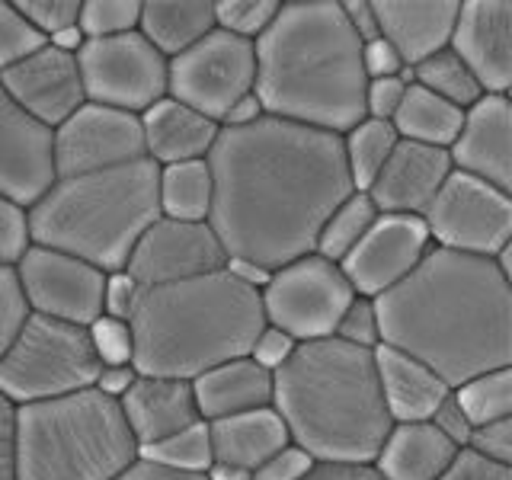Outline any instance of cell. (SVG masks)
I'll list each match as a JSON object with an SVG mask.
<instances>
[{
	"label": "cell",
	"mask_w": 512,
	"mask_h": 480,
	"mask_svg": "<svg viewBox=\"0 0 512 480\" xmlns=\"http://www.w3.org/2000/svg\"><path fill=\"white\" fill-rule=\"evenodd\" d=\"M16 480H119L138 464V442L119 400L84 388L16 407Z\"/></svg>",
	"instance_id": "cell-7"
},
{
	"label": "cell",
	"mask_w": 512,
	"mask_h": 480,
	"mask_svg": "<svg viewBox=\"0 0 512 480\" xmlns=\"http://www.w3.org/2000/svg\"><path fill=\"white\" fill-rule=\"evenodd\" d=\"M205 480H253V474L231 468V464H212V468L205 471Z\"/></svg>",
	"instance_id": "cell-60"
},
{
	"label": "cell",
	"mask_w": 512,
	"mask_h": 480,
	"mask_svg": "<svg viewBox=\"0 0 512 480\" xmlns=\"http://www.w3.org/2000/svg\"><path fill=\"white\" fill-rule=\"evenodd\" d=\"M13 269L29 314L55 317L77 327H90L103 314L106 272L77 256L29 244Z\"/></svg>",
	"instance_id": "cell-13"
},
{
	"label": "cell",
	"mask_w": 512,
	"mask_h": 480,
	"mask_svg": "<svg viewBox=\"0 0 512 480\" xmlns=\"http://www.w3.org/2000/svg\"><path fill=\"white\" fill-rule=\"evenodd\" d=\"M74 58L87 103L141 116L167 96V58L138 29L109 39H87Z\"/></svg>",
	"instance_id": "cell-10"
},
{
	"label": "cell",
	"mask_w": 512,
	"mask_h": 480,
	"mask_svg": "<svg viewBox=\"0 0 512 480\" xmlns=\"http://www.w3.org/2000/svg\"><path fill=\"white\" fill-rule=\"evenodd\" d=\"M138 372L135 365H100V372L93 378V388L109 400H122L128 388L135 384Z\"/></svg>",
	"instance_id": "cell-56"
},
{
	"label": "cell",
	"mask_w": 512,
	"mask_h": 480,
	"mask_svg": "<svg viewBox=\"0 0 512 480\" xmlns=\"http://www.w3.org/2000/svg\"><path fill=\"white\" fill-rule=\"evenodd\" d=\"M340 4H343V16H346V23L352 29V36L359 39V45H368V42L381 39L372 0H340Z\"/></svg>",
	"instance_id": "cell-54"
},
{
	"label": "cell",
	"mask_w": 512,
	"mask_h": 480,
	"mask_svg": "<svg viewBox=\"0 0 512 480\" xmlns=\"http://www.w3.org/2000/svg\"><path fill=\"white\" fill-rule=\"evenodd\" d=\"M29 247L26 212L20 205L0 199V266H13Z\"/></svg>",
	"instance_id": "cell-45"
},
{
	"label": "cell",
	"mask_w": 512,
	"mask_h": 480,
	"mask_svg": "<svg viewBox=\"0 0 512 480\" xmlns=\"http://www.w3.org/2000/svg\"><path fill=\"white\" fill-rule=\"evenodd\" d=\"M96 372L100 362L93 356L87 327L29 314L0 356V397L13 407L39 404L93 388Z\"/></svg>",
	"instance_id": "cell-8"
},
{
	"label": "cell",
	"mask_w": 512,
	"mask_h": 480,
	"mask_svg": "<svg viewBox=\"0 0 512 480\" xmlns=\"http://www.w3.org/2000/svg\"><path fill=\"white\" fill-rule=\"evenodd\" d=\"M138 461L154 464V468H164L173 474H192V477H205V471L215 464L212 455V439H208V423L199 420L189 429L176 432V436L144 445L138 448Z\"/></svg>",
	"instance_id": "cell-34"
},
{
	"label": "cell",
	"mask_w": 512,
	"mask_h": 480,
	"mask_svg": "<svg viewBox=\"0 0 512 480\" xmlns=\"http://www.w3.org/2000/svg\"><path fill=\"white\" fill-rule=\"evenodd\" d=\"M295 340L288 333H282L279 327H263L260 333H256V340L250 346V359L266 368V372H279V368L292 359V352H295Z\"/></svg>",
	"instance_id": "cell-47"
},
{
	"label": "cell",
	"mask_w": 512,
	"mask_h": 480,
	"mask_svg": "<svg viewBox=\"0 0 512 480\" xmlns=\"http://www.w3.org/2000/svg\"><path fill=\"white\" fill-rule=\"evenodd\" d=\"M439 480H512V468L509 464L480 458L471 448H458V455L452 458V464H448Z\"/></svg>",
	"instance_id": "cell-48"
},
{
	"label": "cell",
	"mask_w": 512,
	"mask_h": 480,
	"mask_svg": "<svg viewBox=\"0 0 512 480\" xmlns=\"http://www.w3.org/2000/svg\"><path fill=\"white\" fill-rule=\"evenodd\" d=\"M256 84V52L253 42L231 32L212 29L183 55L167 61V96L205 119L221 125L240 96L253 93Z\"/></svg>",
	"instance_id": "cell-12"
},
{
	"label": "cell",
	"mask_w": 512,
	"mask_h": 480,
	"mask_svg": "<svg viewBox=\"0 0 512 480\" xmlns=\"http://www.w3.org/2000/svg\"><path fill=\"white\" fill-rule=\"evenodd\" d=\"M311 464L314 458L308 452H301L298 445H285L282 452H276L253 471V480H301L311 471Z\"/></svg>",
	"instance_id": "cell-50"
},
{
	"label": "cell",
	"mask_w": 512,
	"mask_h": 480,
	"mask_svg": "<svg viewBox=\"0 0 512 480\" xmlns=\"http://www.w3.org/2000/svg\"><path fill=\"white\" fill-rule=\"evenodd\" d=\"M55 176H80L144 157L141 119L132 112L84 103L52 132Z\"/></svg>",
	"instance_id": "cell-14"
},
{
	"label": "cell",
	"mask_w": 512,
	"mask_h": 480,
	"mask_svg": "<svg viewBox=\"0 0 512 480\" xmlns=\"http://www.w3.org/2000/svg\"><path fill=\"white\" fill-rule=\"evenodd\" d=\"M26 317H29V308H26L20 279H16V269L0 266V356H4V349L13 343V336L23 327Z\"/></svg>",
	"instance_id": "cell-43"
},
{
	"label": "cell",
	"mask_w": 512,
	"mask_h": 480,
	"mask_svg": "<svg viewBox=\"0 0 512 480\" xmlns=\"http://www.w3.org/2000/svg\"><path fill=\"white\" fill-rule=\"evenodd\" d=\"M144 288L128 276V272H106V285H103V314L116 317V320H132L138 298Z\"/></svg>",
	"instance_id": "cell-46"
},
{
	"label": "cell",
	"mask_w": 512,
	"mask_h": 480,
	"mask_svg": "<svg viewBox=\"0 0 512 480\" xmlns=\"http://www.w3.org/2000/svg\"><path fill=\"white\" fill-rule=\"evenodd\" d=\"M16 407L0 397V480H16V442H13Z\"/></svg>",
	"instance_id": "cell-55"
},
{
	"label": "cell",
	"mask_w": 512,
	"mask_h": 480,
	"mask_svg": "<svg viewBox=\"0 0 512 480\" xmlns=\"http://www.w3.org/2000/svg\"><path fill=\"white\" fill-rule=\"evenodd\" d=\"M461 119H464V109L439 100L436 93L423 90L420 84H410L404 90V100H400L391 125L397 138L448 151L452 141L458 138Z\"/></svg>",
	"instance_id": "cell-30"
},
{
	"label": "cell",
	"mask_w": 512,
	"mask_h": 480,
	"mask_svg": "<svg viewBox=\"0 0 512 480\" xmlns=\"http://www.w3.org/2000/svg\"><path fill=\"white\" fill-rule=\"evenodd\" d=\"M55 180L52 128L23 112L0 87V199L26 212Z\"/></svg>",
	"instance_id": "cell-17"
},
{
	"label": "cell",
	"mask_w": 512,
	"mask_h": 480,
	"mask_svg": "<svg viewBox=\"0 0 512 480\" xmlns=\"http://www.w3.org/2000/svg\"><path fill=\"white\" fill-rule=\"evenodd\" d=\"M212 170L208 160L157 167V205L160 218L173 221H208L212 212Z\"/></svg>",
	"instance_id": "cell-31"
},
{
	"label": "cell",
	"mask_w": 512,
	"mask_h": 480,
	"mask_svg": "<svg viewBox=\"0 0 512 480\" xmlns=\"http://www.w3.org/2000/svg\"><path fill=\"white\" fill-rule=\"evenodd\" d=\"M93 356L100 365H132L135 359V336H132V324L128 320H116L100 314L87 327Z\"/></svg>",
	"instance_id": "cell-40"
},
{
	"label": "cell",
	"mask_w": 512,
	"mask_h": 480,
	"mask_svg": "<svg viewBox=\"0 0 512 480\" xmlns=\"http://www.w3.org/2000/svg\"><path fill=\"white\" fill-rule=\"evenodd\" d=\"M455 455L432 423H394L372 464L384 480H439Z\"/></svg>",
	"instance_id": "cell-28"
},
{
	"label": "cell",
	"mask_w": 512,
	"mask_h": 480,
	"mask_svg": "<svg viewBox=\"0 0 512 480\" xmlns=\"http://www.w3.org/2000/svg\"><path fill=\"white\" fill-rule=\"evenodd\" d=\"M16 10L26 16V23L48 42L55 32L77 26L80 0H16Z\"/></svg>",
	"instance_id": "cell-42"
},
{
	"label": "cell",
	"mask_w": 512,
	"mask_h": 480,
	"mask_svg": "<svg viewBox=\"0 0 512 480\" xmlns=\"http://www.w3.org/2000/svg\"><path fill=\"white\" fill-rule=\"evenodd\" d=\"M212 224L228 260L269 272L314 253L320 224L349 192L340 135L263 116L221 128L212 151Z\"/></svg>",
	"instance_id": "cell-1"
},
{
	"label": "cell",
	"mask_w": 512,
	"mask_h": 480,
	"mask_svg": "<svg viewBox=\"0 0 512 480\" xmlns=\"http://www.w3.org/2000/svg\"><path fill=\"white\" fill-rule=\"evenodd\" d=\"M448 48L468 64L484 93L509 96L512 87V4L464 0Z\"/></svg>",
	"instance_id": "cell-19"
},
{
	"label": "cell",
	"mask_w": 512,
	"mask_h": 480,
	"mask_svg": "<svg viewBox=\"0 0 512 480\" xmlns=\"http://www.w3.org/2000/svg\"><path fill=\"white\" fill-rule=\"evenodd\" d=\"M253 52V93L266 116L330 135L365 119L362 45L340 0H285Z\"/></svg>",
	"instance_id": "cell-3"
},
{
	"label": "cell",
	"mask_w": 512,
	"mask_h": 480,
	"mask_svg": "<svg viewBox=\"0 0 512 480\" xmlns=\"http://www.w3.org/2000/svg\"><path fill=\"white\" fill-rule=\"evenodd\" d=\"M404 84L397 77H381V80H368L365 84V119H375V122H391L394 112L404 100Z\"/></svg>",
	"instance_id": "cell-49"
},
{
	"label": "cell",
	"mask_w": 512,
	"mask_h": 480,
	"mask_svg": "<svg viewBox=\"0 0 512 480\" xmlns=\"http://www.w3.org/2000/svg\"><path fill=\"white\" fill-rule=\"evenodd\" d=\"M128 324L138 375L192 381L208 368L250 356L266 317L260 288L218 269L199 279L144 288Z\"/></svg>",
	"instance_id": "cell-5"
},
{
	"label": "cell",
	"mask_w": 512,
	"mask_h": 480,
	"mask_svg": "<svg viewBox=\"0 0 512 480\" xmlns=\"http://www.w3.org/2000/svg\"><path fill=\"white\" fill-rule=\"evenodd\" d=\"M452 167L512 192V103L509 96L484 93L464 109L458 138L448 148Z\"/></svg>",
	"instance_id": "cell-20"
},
{
	"label": "cell",
	"mask_w": 512,
	"mask_h": 480,
	"mask_svg": "<svg viewBox=\"0 0 512 480\" xmlns=\"http://www.w3.org/2000/svg\"><path fill=\"white\" fill-rule=\"evenodd\" d=\"M301 480H384L375 464H356V461H314L311 471Z\"/></svg>",
	"instance_id": "cell-53"
},
{
	"label": "cell",
	"mask_w": 512,
	"mask_h": 480,
	"mask_svg": "<svg viewBox=\"0 0 512 480\" xmlns=\"http://www.w3.org/2000/svg\"><path fill=\"white\" fill-rule=\"evenodd\" d=\"M215 29V0H144L138 32L167 61Z\"/></svg>",
	"instance_id": "cell-29"
},
{
	"label": "cell",
	"mask_w": 512,
	"mask_h": 480,
	"mask_svg": "<svg viewBox=\"0 0 512 480\" xmlns=\"http://www.w3.org/2000/svg\"><path fill=\"white\" fill-rule=\"evenodd\" d=\"M452 170L455 167H452L448 151L400 138L397 148L388 157V164L381 167L372 186L365 189V196L372 199L378 215L423 218Z\"/></svg>",
	"instance_id": "cell-21"
},
{
	"label": "cell",
	"mask_w": 512,
	"mask_h": 480,
	"mask_svg": "<svg viewBox=\"0 0 512 480\" xmlns=\"http://www.w3.org/2000/svg\"><path fill=\"white\" fill-rule=\"evenodd\" d=\"M333 336L340 343H349V346H359V349H375L381 343L378 336V314H375V301L372 298H362L356 295L346 311L340 317V324H336Z\"/></svg>",
	"instance_id": "cell-41"
},
{
	"label": "cell",
	"mask_w": 512,
	"mask_h": 480,
	"mask_svg": "<svg viewBox=\"0 0 512 480\" xmlns=\"http://www.w3.org/2000/svg\"><path fill=\"white\" fill-rule=\"evenodd\" d=\"M208 439H212L215 464H231L240 471H256L285 445H292L282 416L272 407L221 416L208 423Z\"/></svg>",
	"instance_id": "cell-27"
},
{
	"label": "cell",
	"mask_w": 512,
	"mask_h": 480,
	"mask_svg": "<svg viewBox=\"0 0 512 480\" xmlns=\"http://www.w3.org/2000/svg\"><path fill=\"white\" fill-rule=\"evenodd\" d=\"M189 384L192 397H196V410L205 423L221 420V416L272 407V372L260 368L250 356L208 368V372L192 378Z\"/></svg>",
	"instance_id": "cell-26"
},
{
	"label": "cell",
	"mask_w": 512,
	"mask_h": 480,
	"mask_svg": "<svg viewBox=\"0 0 512 480\" xmlns=\"http://www.w3.org/2000/svg\"><path fill=\"white\" fill-rule=\"evenodd\" d=\"M375 372L391 423H429L442 400L452 394L432 368L391 346H375Z\"/></svg>",
	"instance_id": "cell-25"
},
{
	"label": "cell",
	"mask_w": 512,
	"mask_h": 480,
	"mask_svg": "<svg viewBox=\"0 0 512 480\" xmlns=\"http://www.w3.org/2000/svg\"><path fill=\"white\" fill-rule=\"evenodd\" d=\"M375 218H378V212H375L372 199H368L365 192H349V196L330 212V218L320 224L317 240H314V253L340 266L343 256L365 237V231L372 228Z\"/></svg>",
	"instance_id": "cell-33"
},
{
	"label": "cell",
	"mask_w": 512,
	"mask_h": 480,
	"mask_svg": "<svg viewBox=\"0 0 512 480\" xmlns=\"http://www.w3.org/2000/svg\"><path fill=\"white\" fill-rule=\"evenodd\" d=\"M464 448H471V452H477L487 461L509 464L512 468V416L509 420L487 423V426H474Z\"/></svg>",
	"instance_id": "cell-44"
},
{
	"label": "cell",
	"mask_w": 512,
	"mask_h": 480,
	"mask_svg": "<svg viewBox=\"0 0 512 480\" xmlns=\"http://www.w3.org/2000/svg\"><path fill=\"white\" fill-rule=\"evenodd\" d=\"M452 397L458 400L461 413L468 416L471 429L496 423V420H509L512 416V365L458 384V388H452Z\"/></svg>",
	"instance_id": "cell-36"
},
{
	"label": "cell",
	"mask_w": 512,
	"mask_h": 480,
	"mask_svg": "<svg viewBox=\"0 0 512 480\" xmlns=\"http://www.w3.org/2000/svg\"><path fill=\"white\" fill-rule=\"evenodd\" d=\"M423 224L432 247L493 260L512 244V196L461 170L448 173Z\"/></svg>",
	"instance_id": "cell-11"
},
{
	"label": "cell",
	"mask_w": 512,
	"mask_h": 480,
	"mask_svg": "<svg viewBox=\"0 0 512 480\" xmlns=\"http://www.w3.org/2000/svg\"><path fill=\"white\" fill-rule=\"evenodd\" d=\"M400 68H404V58L394 52L391 42L375 39V42L362 45V71H365V80L397 77Z\"/></svg>",
	"instance_id": "cell-51"
},
{
	"label": "cell",
	"mask_w": 512,
	"mask_h": 480,
	"mask_svg": "<svg viewBox=\"0 0 512 480\" xmlns=\"http://www.w3.org/2000/svg\"><path fill=\"white\" fill-rule=\"evenodd\" d=\"M119 407L138 448L164 442L202 420L196 397H192V384L180 378L138 375L128 394L119 400Z\"/></svg>",
	"instance_id": "cell-23"
},
{
	"label": "cell",
	"mask_w": 512,
	"mask_h": 480,
	"mask_svg": "<svg viewBox=\"0 0 512 480\" xmlns=\"http://www.w3.org/2000/svg\"><path fill=\"white\" fill-rule=\"evenodd\" d=\"M397 132L391 122H375L362 119L359 125H352L346 135H340L343 144V164L349 173V183L356 192H365L372 186V180L381 173V167L388 164L391 151L397 148Z\"/></svg>",
	"instance_id": "cell-32"
},
{
	"label": "cell",
	"mask_w": 512,
	"mask_h": 480,
	"mask_svg": "<svg viewBox=\"0 0 512 480\" xmlns=\"http://www.w3.org/2000/svg\"><path fill=\"white\" fill-rule=\"evenodd\" d=\"M272 410L292 445L314 461L372 464L394 426L384 410L375 349L336 336L298 343L292 359L272 372Z\"/></svg>",
	"instance_id": "cell-4"
},
{
	"label": "cell",
	"mask_w": 512,
	"mask_h": 480,
	"mask_svg": "<svg viewBox=\"0 0 512 480\" xmlns=\"http://www.w3.org/2000/svg\"><path fill=\"white\" fill-rule=\"evenodd\" d=\"M432 426H436L442 436L452 442L455 448H464L468 445V436H471V423H468V416L461 413V407H458V400L448 394L445 400H442V407L432 413V420H429Z\"/></svg>",
	"instance_id": "cell-52"
},
{
	"label": "cell",
	"mask_w": 512,
	"mask_h": 480,
	"mask_svg": "<svg viewBox=\"0 0 512 480\" xmlns=\"http://www.w3.org/2000/svg\"><path fill=\"white\" fill-rule=\"evenodd\" d=\"M372 301L378 346L423 362L448 388L512 365V279L487 256L432 247Z\"/></svg>",
	"instance_id": "cell-2"
},
{
	"label": "cell",
	"mask_w": 512,
	"mask_h": 480,
	"mask_svg": "<svg viewBox=\"0 0 512 480\" xmlns=\"http://www.w3.org/2000/svg\"><path fill=\"white\" fill-rule=\"evenodd\" d=\"M266 116L263 112V103L256 100V93H247V96H240V100L224 112V119H221V128H247L253 122H260Z\"/></svg>",
	"instance_id": "cell-57"
},
{
	"label": "cell",
	"mask_w": 512,
	"mask_h": 480,
	"mask_svg": "<svg viewBox=\"0 0 512 480\" xmlns=\"http://www.w3.org/2000/svg\"><path fill=\"white\" fill-rule=\"evenodd\" d=\"M432 250L423 218L416 215H378L372 228L343 256V276L352 292L378 298L404 282Z\"/></svg>",
	"instance_id": "cell-16"
},
{
	"label": "cell",
	"mask_w": 512,
	"mask_h": 480,
	"mask_svg": "<svg viewBox=\"0 0 512 480\" xmlns=\"http://www.w3.org/2000/svg\"><path fill=\"white\" fill-rule=\"evenodd\" d=\"M84 42H87V39H84V32H80L77 26L61 29V32H55L52 39H48V45L58 48V52H64V55H77V52H80V45H84Z\"/></svg>",
	"instance_id": "cell-59"
},
{
	"label": "cell",
	"mask_w": 512,
	"mask_h": 480,
	"mask_svg": "<svg viewBox=\"0 0 512 480\" xmlns=\"http://www.w3.org/2000/svg\"><path fill=\"white\" fill-rule=\"evenodd\" d=\"M119 480H205V477H192V474H173V471H164V468H154V464H132Z\"/></svg>",
	"instance_id": "cell-58"
},
{
	"label": "cell",
	"mask_w": 512,
	"mask_h": 480,
	"mask_svg": "<svg viewBox=\"0 0 512 480\" xmlns=\"http://www.w3.org/2000/svg\"><path fill=\"white\" fill-rule=\"evenodd\" d=\"M413 84H420L423 90L436 93L439 100L452 103L458 109H468L484 96L477 77L468 71V64H464L452 48H442V52L429 55L426 61L413 64Z\"/></svg>",
	"instance_id": "cell-35"
},
{
	"label": "cell",
	"mask_w": 512,
	"mask_h": 480,
	"mask_svg": "<svg viewBox=\"0 0 512 480\" xmlns=\"http://www.w3.org/2000/svg\"><path fill=\"white\" fill-rule=\"evenodd\" d=\"M45 39L26 23V16L16 10L13 0H0V74L13 68L16 61L39 52Z\"/></svg>",
	"instance_id": "cell-39"
},
{
	"label": "cell",
	"mask_w": 512,
	"mask_h": 480,
	"mask_svg": "<svg viewBox=\"0 0 512 480\" xmlns=\"http://www.w3.org/2000/svg\"><path fill=\"white\" fill-rule=\"evenodd\" d=\"M282 0H215V29L256 42L272 26Z\"/></svg>",
	"instance_id": "cell-38"
},
{
	"label": "cell",
	"mask_w": 512,
	"mask_h": 480,
	"mask_svg": "<svg viewBox=\"0 0 512 480\" xmlns=\"http://www.w3.org/2000/svg\"><path fill=\"white\" fill-rule=\"evenodd\" d=\"M141 138L144 157L157 167L186 164V160H205L221 132V125L205 119L202 112L176 103L173 96L157 100L141 112Z\"/></svg>",
	"instance_id": "cell-24"
},
{
	"label": "cell",
	"mask_w": 512,
	"mask_h": 480,
	"mask_svg": "<svg viewBox=\"0 0 512 480\" xmlns=\"http://www.w3.org/2000/svg\"><path fill=\"white\" fill-rule=\"evenodd\" d=\"M381 39L394 45L404 64H420L452 42L461 0H372Z\"/></svg>",
	"instance_id": "cell-22"
},
{
	"label": "cell",
	"mask_w": 512,
	"mask_h": 480,
	"mask_svg": "<svg viewBox=\"0 0 512 480\" xmlns=\"http://www.w3.org/2000/svg\"><path fill=\"white\" fill-rule=\"evenodd\" d=\"M228 266L221 240L215 237L208 221H173L157 218L125 263V272L141 288L173 285L186 279H199L208 272Z\"/></svg>",
	"instance_id": "cell-15"
},
{
	"label": "cell",
	"mask_w": 512,
	"mask_h": 480,
	"mask_svg": "<svg viewBox=\"0 0 512 480\" xmlns=\"http://www.w3.org/2000/svg\"><path fill=\"white\" fill-rule=\"evenodd\" d=\"M0 87L16 106L52 132L87 103L77 58L58 52L48 42L0 74Z\"/></svg>",
	"instance_id": "cell-18"
},
{
	"label": "cell",
	"mask_w": 512,
	"mask_h": 480,
	"mask_svg": "<svg viewBox=\"0 0 512 480\" xmlns=\"http://www.w3.org/2000/svg\"><path fill=\"white\" fill-rule=\"evenodd\" d=\"M352 298L356 292L343 269L317 253L279 266L260 288L266 324L279 327L295 343L330 340Z\"/></svg>",
	"instance_id": "cell-9"
},
{
	"label": "cell",
	"mask_w": 512,
	"mask_h": 480,
	"mask_svg": "<svg viewBox=\"0 0 512 480\" xmlns=\"http://www.w3.org/2000/svg\"><path fill=\"white\" fill-rule=\"evenodd\" d=\"M160 218L157 164H132L64 176L26 208L29 244L77 256L100 272H122L138 237Z\"/></svg>",
	"instance_id": "cell-6"
},
{
	"label": "cell",
	"mask_w": 512,
	"mask_h": 480,
	"mask_svg": "<svg viewBox=\"0 0 512 480\" xmlns=\"http://www.w3.org/2000/svg\"><path fill=\"white\" fill-rule=\"evenodd\" d=\"M141 16V0H80L77 29L84 39H109L135 32Z\"/></svg>",
	"instance_id": "cell-37"
}]
</instances>
